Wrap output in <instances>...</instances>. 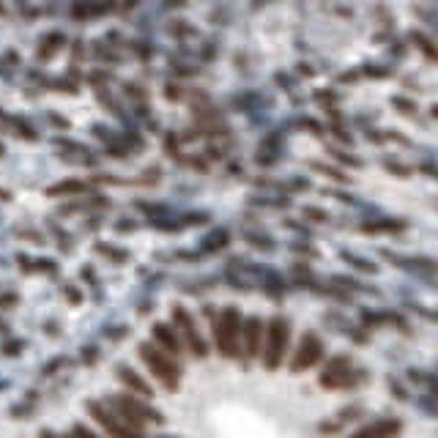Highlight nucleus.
Returning a JSON list of instances; mask_svg holds the SVG:
<instances>
[{"mask_svg":"<svg viewBox=\"0 0 438 438\" xmlns=\"http://www.w3.org/2000/svg\"><path fill=\"white\" fill-rule=\"evenodd\" d=\"M288 340H291V326L282 315L272 318L269 329H266V351H263V364L269 370H277L282 356H285V348H288Z\"/></svg>","mask_w":438,"mask_h":438,"instance_id":"obj_1","label":"nucleus"},{"mask_svg":"<svg viewBox=\"0 0 438 438\" xmlns=\"http://www.w3.org/2000/svg\"><path fill=\"white\" fill-rule=\"evenodd\" d=\"M364 381V373L362 370H354L351 367V359L348 356H337L326 364L323 376H321V386L323 389H351L356 384Z\"/></svg>","mask_w":438,"mask_h":438,"instance_id":"obj_2","label":"nucleus"},{"mask_svg":"<svg viewBox=\"0 0 438 438\" xmlns=\"http://www.w3.org/2000/svg\"><path fill=\"white\" fill-rule=\"evenodd\" d=\"M140 356H143V362L151 367V373L159 378L167 389H178V384H181V370H178L175 362H170L162 351H156V348L148 345V342L140 345Z\"/></svg>","mask_w":438,"mask_h":438,"instance_id":"obj_3","label":"nucleus"},{"mask_svg":"<svg viewBox=\"0 0 438 438\" xmlns=\"http://www.w3.org/2000/svg\"><path fill=\"white\" fill-rule=\"evenodd\" d=\"M238 332H241L238 313L233 307H228L219 318V323H217V351L222 356L238 354Z\"/></svg>","mask_w":438,"mask_h":438,"instance_id":"obj_4","label":"nucleus"},{"mask_svg":"<svg viewBox=\"0 0 438 438\" xmlns=\"http://www.w3.org/2000/svg\"><path fill=\"white\" fill-rule=\"evenodd\" d=\"M323 354V342H321V337L315 332H307L301 337V345H299V351L293 356L291 362V370L293 373H301V370H307V367H313L315 362L321 359Z\"/></svg>","mask_w":438,"mask_h":438,"instance_id":"obj_5","label":"nucleus"},{"mask_svg":"<svg viewBox=\"0 0 438 438\" xmlns=\"http://www.w3.org/2000/svg\"><path fill=\"white\" fill-rule=\"evenodd\" d=\"M173 321L178 323V329L184 332V337H187L189 342V351L195 356H206L209 354V348H206V342H203V337L195 332V321L189 318V313L184 310V307H173Z\"/></svg>","mask_w":438,"mask_h":438,"instance_id":"obj_6","label":"nucleus"},{"mask_svg":"<svg viewBox=\"0 0 438 438\" xmlns=\"http://www.w3.org/2000/svg\"><path fill=\"white\" fill-rule=\"evenodd\" d=\"M88 411L93 414V419H96V422L105 427L110 436H115V438H140L137 433H134V430H129V427H126L124 422L115 417V414L105 411L99 403H88Z\"/></svg>","mask_w":438,"mask_h":438,"instance_id":"obj_7","label":"nucleus"},{"mask_svg":"<svg viewBox=\"0 0 438 438\" xmlns=\"http://www.w3.org/2000/svg\"><path fill=\"white\" fill-rule=\"evenodd\" d=\"M400 430H403V422L400 419H378L376 425L359 430L351 438H395L400 436Z\"/></svg>","mask_w":438,"mask_h":438,"instance_id":"obj_8","label":"nucleus"},{"mask_svg":"<svg viewBox=\"0 0 438 438\" xmlns=\"http://www.w3.org/2000/svg\"><path fill=\"white\" fill-rule=\"evenodd\" d=\"M151 337H154V340H156V342L165 348L167 354L181 356V351H184V348H181V340H178V337L173 334V329H170V326H165V323H156V326L151 329Z\"/></svg>","mask_w":438,"mask_h":438,"instance_id":"obj_9","label":"nucleus"},{"mask_svg":"<svg viewBox=\"0 0 438 438\" xmlns=\"http://www.w3.org/2000/svg\"><path fill=\"white\" fill-rule=\"evenodd\" d=\"M241 332H244L247 356H255L258 351H260V332H263V326H260V318H250V321L241 326Z\"/></svg>","mask_w":438,"mask_h":438,"instance_id":"obj_10","label":"nucleus"},{"mask_svg":"<svg viewBox=\"0 0 438 438\" xmlns=\"http://www.w3.org/2000/svg\"><path fill=\"white\" fill-rule=\"evenodd\" d=\"M118 378L124 381V384H126V386H129V389H134L137 395L154 397V392H151V386H148V384H146V381H143V378H140V376H134V373H132V370H129L126 364H121V367H118Z\"/></svg>","mask_w":438,"mask_h":438,"instance_id":"obj_11","label":"nucleus"},{"mask_svg":"<svg viewBox=\"0 0 438 438\" xmlns=\"http://www.w3.org/2000/svg\"><path fill=\"white\" fill-rule=\"evenodd\" d=\"M88 184L85 181H61V184H52V187H47V195L50 197H61V195H83L88 192Z\"/></svg>","mask_w":438,"mask_h":438,"instance_id":"obj_12","label":"nucleus"},{"mask_svg":"<svg viewBox=\"0 0 438 438\" xmlns=\"http://www.w3.org/2000/svg\"><path fill=\"white\" fill-rule=\"evenodd\" d=\"M61 44H63V36H61V33H52L50 39H44L42 50H39V58H50V55H52V52H55V50H58Z\"/></svg>","mask_w":438,"mask_h":438,"instance_id":"obj_13","label":"nucleus"},{"mask_svg":"<svg viewBox=\"0 0 438 438\" xmlns=\"http://www.w3.org/2000/svg\"><path fill=\"white\" fill-rule=\"evenodd\" d=\"M411 39H414V42H417L419 47H422V50L427 52V58H436V50H433V44H430V39H427V36H422V33H414Z\"/></svg>","mask_w":438,"mask_h":438,"instance_id":"obj_14","label":"nucleus"},{"mask_svg":"<svg viewBox=\"0 0 438 438\" xmlns=\"http://www.w3.org/2000/svg\"><path fill=\"white\" fill-rule=\"evenodd\" d=\"M332 154L340 159V162H345V165H351V167H362V159L359 156H348V154H342L340 148H332Z\"/></svg>","mask_w":438,"mask_h":438,"instance_id":"obj_15","label":"nucleus"},{"mask_svg":"<svg viewBox=\"0 0 438 438\" xmlns=\"http://www.w3.org/2000/svg\"><path fill=\"white\" fill-rule=\"evenodd\" d=\"M315 170H323V175H332V178H337V181H348L337 167H326V165H318V162H313Z\"/></svg>","mask_w":438,"mask_h":438,"instance_id":"obj_16","label":"nucleus"},{"mask_svg":"<svg viewBox=\"0 0 438 438\" xmlns=\"http://www.w3.org/2000/svg\"><path fill=\"white\" fill-rule=\"evenodd\" d=\"M99 252H102V255H107V258H115L118 263H124V260H126V252L124 250H115V247H105V244H102V247H99Z\"/></svg>","mask_w":438,"mask_h":438,"instance_id":"obj_17","label":"nucleus"},{"mask_svg":"<svg viewBox=\"0 0 438 438\" xmlns=\"http://www.w3.org/2000/svg\"><path fill=\"white\" fill-rule=\"evenodd\" d=\"M304 217H307V219H313V222H326V219H329V217H326V211L310 209V206L304 209Z\"/></svg>","mask_w":438,"mask_h":438,"instance_id":"obj_18","label":"nucleus"},{"mask_svg":"<svg viewBox=\"0 0 438 438\" xmlns=\"http://www.w3.org/2000/svg\"><path fill=\"white\" fill-rule=\"evenodd\" d=\"M340 427H342V425H340V419H337V422H321V427H318V430H321L323 436H329V433H337Z\"/></svg>","mask_w":438,"mask_h":438,"instance_id":"obj_19","label":"nucleus"},{"mask_svg":"<svg viewBox=\"0 0 438 438\" xmlns=\"http://www.w3.org/2000/svg\"><path fill=\"white\" fill-rule=\"evenodd\" d=\"M14 304H17V296H14V293L0 296V307H14Z\"/></svg>","mask_w":438,"mask_h":438,"instance_id":"obj_20","label":"nucleus"},{"mask_svg":"<svg viewBox=\"0 0 438 438\" xmlns=\"http://www.w3.org/2000/svg\"><path fill=\"white\" fill-rule=\"evenodd\" d=\"M17 126H20V134H25L28 140H36V132H33V129H30V126H28V124H22V121H17Z\"/></svg>","mask_w":438,"mask_h":438,"instance_id":"obj_21","label":"nucleus"},{"mask_svg":"<svg viewBox=\"0 0 438 438\" xmlns=\"http://www.w3.org/2000/svg\"><path fill=\"white\" fill-rule=\"evenodd\" d=\"M71 438H99V436H93L91 430H85L83 425H77V427H74V436Z\"/></svg>","mask_w":438,"mask_h":438,"instance_id":"obj_22","label":"nucleus"},{"mask_svg":"<svg viewBox=\"0 0 438 438\" xmlns=\"http://www.w3.org/2000/svg\"><path fill=\"white\" fill-rule=\"evenodd\" d=\"M20 342H8V345H6V348H3V354H8V356H17L20 354Z\"/></svg>","mask_w":438,"mask_h":438,"instance_id":"obj_23","label":"nucleus"},{"mask_svg":"<svg viewBox=\"0 0 438 438\" xmlns=\"http://www.w3.org/2000/svg\"><path fill=\"white\" fill-rule=\"evenodd\" d=\"M395 107L397 110H403V113H411V110H414V105H411V102H405V99H395Z\"/></svg>","mask_w":438,"mask_h":438,"instance_id":"obj_24","label":"nucleus"},{"mask_svg":"<svg viewBox=\"0 0 438 438\" xmlns=\"http://www.w3.org/2000/svg\"><path fill=\"white\" fill-rule=\"evenodd\" d=\"M389 170H392L395 175H403V178L408 175V170H405V167H403V165H395V162H389Z\"/></svg>","mask_w":438,"mask_h":438,"instance_id":"obj_25","label":"nucleus"},{"mask_svg":"<svg viewBox=\"0 0 438 438\" xmlns=\"http://www.w3.org/2000/svg\"><path fill=\"white\" fill-rule=\"evenodd\" d=\"M66 296H69V299H71L74 304L80 301V291H77V288H66Z\"/></svg>","mask_w":438,"mask_h":438,"instance_id":"obj_26","label":"nucleus"},{"mask_svg":"<svg viewBox=\"0 0 438 438\" xmlns=\"http://www.w3.org/2000/svg\"><path fill=\"white\" fill-rule=\"evenodd\" d=\"M332 132H334V134H337V137H340V140H345V143L351 140V134H345V132H342L340 126H332Z\"/></svg>","mask_w":438,"mask_h":438,"instance_id":"obj_27","label":"nucleus"},{"mask_svg":"<svg viewBox=\"0 0 438 438\" xmlns=\"http://www.w3.org/2000/svg\"><path fill=\"white\" fill-rule=\"evenodd\" d=\"M42 438H55V433H47V430H42Z\"/></svg>","mask_w":438,"mask_h":438,"instance_id":"obj_28","label":"nucleus"}]
</instances>
